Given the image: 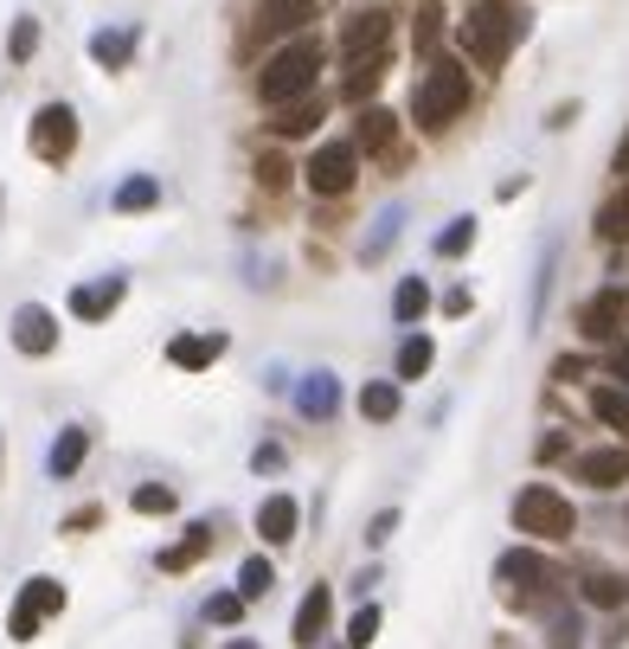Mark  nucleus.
<instances>
[{"label": "nucleus", "instance_id": "6ab92c4d", "mask_svg": "<svg viewBox=\"0 0 629 649\" xmlns=\"http://www.w3.org/2000/svg\"><path fill=\"white\" fill-rule=\"evenodd\" d=\"M578 598H585L592 612H623V605H629V578L623 573H585Z\"/></svg>", "mask_w": 629, "mask_h": 649}, {"label": "nucleus", "instance_id": "f03ea898", "mask_svg": "<svg viewBox=\"0 0 629 649\" xmlns=\"http://www.w3.org/2000/svg\"><path fill=\"white\" fill-rule=\"evenodd\" d=\"M328 65V52H322V39H290L283 52H270L258 72V97L270 110H290L302 97H315V77Z\"/></svg>", "mask_w": 629, "mask_h": 649}, {"label": "nucleus", "instance_id": "f3484780", "mask_svg": "<svg viewBox=\"0 0 629 649\" xmlns=\"http://www.w3.org/2000/svg\"><path fill=\"white\" fill-rule=\"evenodd\" d=\"M84 457H90V431H84V424H65V431H58V444H52V457H45V469L65 483V476L84 469Z\"/></svg>", "mask_w": 629, "mask_h": 649}, {"label": "nucleus", "instance_id": "412c9836", "mask_svg": "<svg viewBox=\"0 0 629 649\" xmlns=\"http://www.w3.org/2000/svg\"><path fill=\"white\" fill-rule=\"evenodd\" d=\"M219 354H225V335H181V342L167 347V360H174V367H186V374L213 367Z\"/></svg>", "mask_w": 629, "mask_h": 649}, {"label": "nucleus", "instance_id": "c03bdc74", "mask_svg": "<svg viewBox=\"0 0 629 649\" xmlns=\"http://www.w3.org/2000/svg\"><path fill=\"white\" fill-rule=\"evenodd\" d=\"M565 457V431H546V437H540V463H558Z\"/></svg>", "mask_w": 629, "mask_h": 649}, {"label": "nucleus", "instance_id": "a18cd8bd", "mask_svg": "<svg viewBox=\"0 0 629 649\" xmlns=\"http://www.w3.org/2000/svg\"><path fill=\"white\" fill-rule=\"evenodd\" d=\"M251 463H258V469H283V444H258Z\"/></svg>", "mask_w": 629, "mask_h": 649}, {"label": "nucleus", "instance_id": "c756f323", "mask_svg": "<svg viewBox=\"0 0 629 649\" xmlns=\"http://www.w3.org/2000/svg\"><path fill=\"white\" fill-rule=\"evenodd\" d=\"M424 309H431V283H424V277H405V283L392 290V315L411 328V322H424Z\"/></svg>", "mask_w": 629, "mask_h": 649}, {"label": "nucleus", "instance_id": "cd10ccee", "mask_svg": "<svg viewBox=\"0 0 629 649\" xmlns=\"http://www.w3.org/2000/svg\"><path fill=\"white\" fill-rule=\"evenodd\" d=\"M431 360H437V342H431V335H405V342H399V380H424Z\"/></svg>", "mask_w": 629, "mask_h": 649}, {"label": "nucleus", "instance_id": "8fccbe9b", "mask_svg": "<svg viewBox=\"0 0 629 649\" xmlns=\"http://www.w3.org/2000/svg\"><path fill=\"white\" fill-rule=\"evenodd\" d=\"M225 649H258V637H231Z\"/></svg>", "mask_w": 629, "mask_h": 649}, {"label": "nucleus", "instance_id": "9b49d317", "mask_svg": "<svg viewBox=\"0 0 629 649\" xmlns=\"http://www.w3.org/2000/svg\"><path fill=\"white\" fill-rule=\"evenodd\" d=\"M13 347H20V354H52V347H58V315H52V309H39V303H20L13 309Z\"/></svg>", "mask_w": 629, "mask_h": 649}, {"label": "nucleus", "instance_id": "ea45409f", "mask_svg": "<svg viewBox=\"0 0 629 649\" xmlns=\"http://www.w3.org/2000/svg\"><path fill=\"white\" fill-rule=\"evenodd\" d=\"M33 52H39V20H20V26H13V58L26 65Z\"/></svg>", "mask_w": 629, "mask_h": 649}, {"label": "nucleus", "instance_id": "39448f33", "mask_svg": "<svg viewBox=\"0 0 629 649\" xmlns=\"http://www.w3.org/2000/svg\"><path fill=\"white\" fill-rule=\"evenodd\" d=\"M354 174H360V149L354 142H328V149L308 154V167H302L308 193H322V199H340V193L354 187Z\"/></svg>", "mask_w": 629, "mask_h": 649}, {"label": "nucleus", "instance_id": "c9c22d12", "mask_svg": "<svg viewBox=\"0 0 629 649\" xmlns=\"http://www.w3.org/2000/svg\"><path fill=\"white\" fill-rule=\"evenodd\" d=\"M129 501H135V515H174V489L167 483H142Z\"/></svg>", "mask_w": 629, "mask_h": 649}, {"label": "nucleus", "instance_id": "7ed1b4c3", "mask_svg": "<svg viewBox=\"0 0 629 649\" xmlns=\"http://www.w3.org/2000/svg\"><path fill=\"white\" fill-rule=\"evenodd\" d=\"M469 110V65L463 58H437L424 84H417V97H411V116H417V129H449L456 116Z\"/></svg>", "mask_w": 629, "mask_h": 649}, {"label": "nucleus", "instance_id": "a19ab883", "mask_svg": "<svg viewBox=\"0 0 629 649\" xmlns=\"http://www.w3.org/2000/svg\"><path fill=\"white\" fill-rule=\"evenodd\" d=\"M392 534H399V508H386V515H372V528H367V547H386Z\"/></svg>", "mask_w": 629, "mask_h": 649}, {"label": "nucleus", "instance_id": "2eb2a0df", "mask_svg": "<svg viewBox=\"0 0 629 649\" xmlns=\"http://www.w3.org/2000/svg\"><path fill=\"white\" fill-rule=\"evenodd\" d=\"M296 521H302V508L290 496H263V508H258L263 547H290V540H296Z\"/></svg>", "mask_w": 629, "mask_h": 649}, {"label": "nucleus", "instance_id": "0eeeda50", "mask_svg": "<svg viewBox=\"0 0 629 649\" xmlns=\"http://www.w3.org/2000/svg\"><path fill=\"white\" fill-rule=\"evenodd\" d=\"M58 612H65V585H58V578H26V592H20V605H13V624H7L13 643H33L39 624L58 617Z\"/></svg>", "mask_w": 629, "mask_h": 649}, {"label": "nucleus", "instance_id": "09e8293b", "mask_svg": "<svg viewBox=\"0 0 629 649\" xmlns=\"http://www.w3.org/2000/svg\"><path fill=\"white\" fill-rule=\"evenodd\" d=\"M610 167H617V174H629V136H623V149H617V161H610Z\"/></svg>", "mask_w": 629, "mask_h": 649}, {"label": "nucleus", "instance_id": "dca6fc26", "mask_svg": "<svg viewBox=\"0 0 629 649\" xmlns=\"http://www.w3.org/2000/svg\"><path fill=\"white\" fill-rule=\"evenodd\" d=\"M122 290H129L122 277H97V283H84V290L72 296V315H77V322H104V315L122 303Z\"/></svg>", "mask_w": 629, "mask_h": 649}, {"label": "nucleus", "instance_id": "4468645a", "mask_svg": "<svg viewBox=\"0 0 629 649\" xmlns=\"http://www.w3.org/2000/svg\"><path fill=\"white\" fill-rule=\"evenodd\" d=\"M296 412L302 419H315V424H328L334 412H340V386H334V374H302V386H296Z\"/></svg>", "mask_w": 629, "mask_h": 649}, {"label": "nucleus", "instance_id": "7c9ffc66", "mask_svg": "<svg viewBox=\"0 0 629 649\" xmlns=\"http://www.w3.org/2000/svg\"><path fill=\"white\" fill-rule=\"evenodd\" d=\"M315 122H322V97H302V104H290V110H276V122H270V129L290 142V136H308Z\"/></svg>", "mask_w": 629, "mask_h": 649}, {"label": "nucleus", "instance_id": "1a4fd4ad", "mask_svg": "<svg viewBox=\"0 0 629 649\" xmlns=\"http://www.w3.org/2000/svg\"><path fill=\"white\" fill-rule=\"evenodd\" d=\"M495 578L514 592V598H540V585H558L553 578V566L533 553V547H508L501 560H495Z\"/></svg>", "mask_w": 629, "mask_h": 649}, {"label": "nucleus", "instance_id": "393cba45", "mask_svg": "<svg viewBox=\"0 0 629 649\" xmlns=\"http://www.w3.org/2000/svg\"><path fill=\"white\" fill-rule=\"evenodd\" d=\"M110 206L116 213H149V206H161V181H154V174H129V181L116 187Z\"/></svg>", "mask_w": 629, "mask_h": 649}, {"label": "nucleus", "instance_id": "f8f14e48", "mask_svg": "<svg viewBox=\"0 0 629 649\" xmlns=\"http://www.w3.org/2000/svg\"><path fill=\"white\" fill-rule=\"evenodd\" d=\"M572 476H578V483H592V489H623V483H629V444L585 451V457L572 463Z\"/></svg>", "mask_w": 629, "mask_h": 649}, {"label": "nucleus", "instance_id": "aec40b11", "mask_svg": "<svg viewBox=\"0 0 629 649\" xmlns=\"http://www.w3.org/2000/svg\"><path fill=\"white\" fill-rule=\"evenodd\" d=\"M392 136H399V116L379 110V104H367V110H360V129H354V149L379 154V149H392Z\"/></svg>", "mask_w": 629, "mask_h": 649}, {"label": "nucleus", "instance_id": "6e6552de", "mask_svg": "<svg viewBox=\"0 0 629 649\" xmlns=\"http://www.w3.org/2000/svg\"><path fill=\"white\" fill-rule=\"evenodd\" d=\"M77 149V110L72 104H45L33 116V154L39 161H65Z\"/></svg>", "mask_w": 629, "mask_h": 649}, {"label": "nucleus", "instance_id": "49530a36", "mask_svg": "<svg viewBox=\"0 0 629 649\" xmlns=\"http://www.w3.org/2000/svg\"><path fill=\"white\" fill-rule=\"evenodd\" d=\"M572 122H578V104H558V110L546 116V129H572Z\"/></svg>", "mask_w": 629, "mask_h": 649}, {"label": "nucleus", "instance_id": "f257e3e1", "mask_svg": "<svg viewBox=\"0 0 629 649\" xmlns=\"http://www.w3.org/2000/svg\"><path fill=\"white\" fill-rule=\"evenodd\" d=\"M527 26H533V13L514 7V0H476L469 20H463V52L476 58L481 72H501L508 52L527 39Z\"/></svg>", "mask_w": 629, "mask_h": 649}, {"label": "nucleus", "instance_id": "4c0bfd02", "mask_svg": "<svg viewBox=\"0 0 629 649\" xmlns=\"http://www.w3.org/2000/svg\"><path fill=\"white\" fill-rule=\"evenodd\" d=\"M578 637H585V624L572 612H553V649H578Z\"/></svg>", "mask_w": 629, "mask_h": 649}, {"label": "nucleus", "instance_id": "423d86ee", "mask_svg": "<svg viewBox=\"0 0 629 649\" xmlns=\"http://www.w3.org/2000/svg\"><path fill=\"white\" fill-rule=\"evenodd\" d=\"M629 328V283H610V290H597L592 303L578 309V335L585 342H623Z\"/></svg>", "mask_w": 629, "mask_h": 649}, {"label": "nucleus", "instance_id": "4be33fe9", "mask_svg": "<svg viewBox=\"0 0 629 649\" xmlns=\"http://www.w3.org/2000/svg\"><path fill=\"white\" fill-rule=\"evenodd\" d=\"M360 419H372V424L399 419V380H367L360 386Z\"/></svg>", "mask_w": 629, "mask_h": 649}, {"label": "nucleus", "instance_id": "ddd939ff", "mask_svg": "<svg viewBox=\"0 0 629 649\" xmlns=\"http://www.w3.org/2000/svg\"><path fill=\"white\" fill-rule=\"evenodd\" d=\"M328 617H334V592L328 585H308L296 605V624H290V637H296L302 649H315L322 637H328Z\"/></svg>", "mask_w": 629, "mask_h": 649}, {"label": "nucleus", "instance_id": "72a5a7b5", "mask_svg": "<svg viewBox=\"0 0 629 649\" xmlns=\"http://www.w3.org/2000/svg\"><path fill=\"white\" fill-rule=\"evenodd\" d=\"M476 245V219H449L444 231H437V258H463Z\"/></svg>", "mask_w": 629, "mask_h": 649}, {"label": "nucleus", "instance_id": "473e14b6", "mask_svg": "<svg viewBox=\"0 0 629 649\" xmlns=\"http://www.w3.org/2000/svg\"><path fill=\"white\" fill-rule=\"evenodd\" d=\"M270 585H276V566H270L263 553H251V560L238 566V592H245V598H270Z\"/></svg>", "mask_w": 629, "mask_h": 649}, {"label": "nucleus", "instance_id": "f704fd0d", "mask_svg": "<svg viewBox=\"0 0 629 649\" xmlns=\"http://www.w3.org/2000/svg\"><path fill=\"white\" fill-rule=\"evenodd\" d=\"M245 605H251L245 592H213V598H206V624H238Z\"/></svg>", "mask_w": 629, "mask_h": 649}, {"label": "nucleus", "instance_id": "c85d7f7f", "mask_svg": "<svg viewBox=\"0 0 629 649\" xmlns=\"http://www.w3.org/2000/svg\"><path fill=\"white\" fill-rule=\"evenodd\" d=\"M597 238H604V245H623L629 238V187L610 193V199L597 206Z\"/></svg>", "mask_w": 629, "mask_h": 649}, {"label": "nucleus", "instance_id": "37998d69", "mask_svg": "<svg viewBox=\"0 0 629 649\" xmlns=\"http://www.w3.org/2000/svg\"><path fill=\"white\" fill-rule=\"evenodd\" d=\"M610 380H617V386H629V335L617 342V354H610Z\"/></svg>", "mask_w": 629, "mask_h": 649}, {"label": "nucleus", "instance_id": "b1692460", "mask_svg": "<svg viewBox=\"0 0 629 649\" xmlns=\"http://www.w3.org/2000/svg\"><path fill=\"white\" fill-rule=\"evenodd\" d=\"M206 547H213V521H193L181 547H167V553H161V573H186V566L206 553Z\"/></svg>", "mask_w": 629, "mask_h": 649}, {"label": "nucleus", "instance_id": "58836bf2", "mask_svg": "<svg viewBox=\"0 0 629 649\" xmlns=\"http://www.w3.org/2000/svg\"><path fill=\"white\" fill-rule=\"evenodd\" d=\"M258 181H263L270 193L290 187V161H283V154H263V161H258Z\"/></svg>", "mask_w": 629, "mask_h": 649}, {"label": "nucleus", "instance_id": "5701e85b", "mask_svg": "<svg viewBox=\"0 0 629 649\" xmlns=\"http://www.w3.org/2000/svg\"><path fill=\"white\" fill-rule=\"evenodd\" d=\"M399 226H405V206H386V213L372 219L367 245H360V258H367V264H379V258H386V251L399 245Z\"/></svg>", "mask_w": 629, "mask_h": 649}, {"label": "nucleus", "instance_id": "a878e982", "mask_svg": "<svg viewBox=\"0 0 629 649\" xmlns=\"http://www.w3.org/2000/svg\"><path fill=\"white\" fill-rule=\"evenodd\" d=\"M592 412H597V424H610V431H623L629 437V386H597Z\"/></svg>", "mask_w": 629, "mask_h": 649}, {"label": "nucleus", "instance_id": "de8ad7c7", "mask_svg": "<svg viewBox=\"0 0 629 649\" xmlns=\"http://www.w3.org/2000/svg\"><path fill=\"white\" fill-rule=\"evenodd\" d=\"M444 315H469V290H449V296H444Z\"/></svg>", "mask_w": 629, "mask_h": 649}, {"label": "nucleus", "instance_id": "9d476101", "mask_svg": "<svg viewBox=\"0 0 629 649\" xmlns=\"http://www.w3.org/2000/svg\"><path fill=\"white\" fill-rule=\"evenodd\" d=\"M386 39H392V13H386V7H367V13L347 20L340 52H347V65H360V58H379V52H386Z\"/></svg>", "mask_w": 629, "mask_h": 649}, {"label": "nucleus", "instance_id": "20e7f679", "mask_svg": "<svg viewBox=\"0 0 629 649\" xmlns=\"http://www.w3.org/2000/svg\"><path fill=\"white\" fill-rule=\"evenodd\" d=\"M514 528L533 540H572L578 534V515H572V501L558 496L553 483H527L514 496Z\"/></svg>", "mask_w": 629, "mask_h": 649}, {"label": "nucleus", "instance_id": "79ce46f5", "mask_svg": "<svg viewBox=\"0 0 629 649\" xmlns=\"http://www.w3.org/2000/svg\"><path fill=\"white\" fill-rule=\"evenodd\" d=\"M431 45H437V7L417 13V52H431Z\"/></svg>", "mask_w": 629, "mask_h": 649}, {"label": "nucleus", "instance_id": "bb28decb", "mask_svg": "<svg viewBox=\"0 0 629 649\" xmlns=\"http://www.w3.org/2000/svg\"><path fill=\"white\" fill-rule=\"evenodd\" d=\"M129 52H135V33H129V26H104V33H90V58H97V65H129Z\"/></svg>", "mask_w": 629, "mask_h": 649}, {"label": "nucleus", "instance_id": "a211bd4d", "mask_svg": "<svg viewBox=\"0 0 629 649\" xmlns=\"http://www.w3.org/2000/svg\"><path fill=\"white\" fill-rule=\"evenodd\" d=\"M315 7L322 0H263V13H258V33H296V26H308L315 20Z\"/></svg>", "mask_w": 629, "mask_h": 649}, {"label": "nucleus", "instance_id": "2f4dec72", "mask_svg": "<svg viewBox=\"0 0 629 649\" xmlns=\"http://www.w3.org/2000/svg\"><path fill=\"white\" fill-rule=\"evenodd\" d=\"M379 77H386V52H379V58H360V65L347 72V104H367L372 90H379Z\"/></svg>", "mask_w": 629, "mask_h": 649}, {"label": "nucleus", "instance_id": "e433bc0d", "mask_svg": "<svg viewBox=\"0 0 629 649\" xmlns=\"http://www.w3.org/2000/svg\"><path fill=\"white\" fill-rule=\"evenodd\" d=\"M372 637H379V605H360L354 624H347V649H367Z\"/></svg>", "mask_w": 629, "mask_h": 649}]
</instances>
